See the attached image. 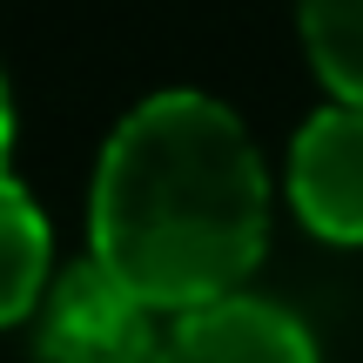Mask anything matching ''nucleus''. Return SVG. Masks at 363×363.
Here are the masks:
<instances>
[{
	"mask_svg": "<svg viewBox=\"0 0 363 363\" xmlns=\"http://www.w3.org/2000/svg\"><path fill=\"white\" fill-rule=\"evenodd\" d=\"M269 249V169L235 108L169 88L115 121L88 189V256L162 316L229 296Z\"/></svg>",
	"mask_w": 363,
	"mask_h": 363,
	"instance_id": "obj_1",
	"label": "nucleus"
},
{
	"mask_svg": "<svg viewBox=\"0 0 363 363\" xmlns=\"http://www.w3.org/2000/svg\"><path fill=\"white\" fill-rule=\"evenodd\" d=\"M34 316V363H162V343H169L155 330L162 310L142 303L128 283H115L94 256L54 276Z\"/></svg>",
	"mask_w": 363,
	"mask_h": 363,
	"instance_id": "obj_2",
	"label": "nucleus"
},
{
	"mask_svg": "<svg viewBox=\"0 0 363 363\" xmlns=\"http://www.w3.org/2000/svg\"><path fill=\"white\" fill-rule=\"evenodd\" d=\"M289 208L310 235L357 249L363 242V101H330L289 142Z\"/></svg>",
	"mask_w": 363,
	"mask_h": 363,
	"instance_id": "obj_3",
	"label": "nucleus"
},
{
	"mask_svg": "<svg viewBox=\"0 0 363 363\" xmlns=\"http://www.w3.org/2000/svg\"><path fill=\"white\" fill-rule=\"evenodd\" d=\"M162 363H323V357H316V337L283 303L229 289L195 310H175Z\"/></svg>",
	"mask_w": 363,
	"mask_h": 363,
	"instance_id": "obj_4",
	"label": "nucleus"
},
{
	"mask_svg": "<svg viewBox=\"0 0 363 363\" xmlns=\"http://www.w3.org/2000/svg\"><path fill=\"white\" fill-rule=\"evenodd\" d=\"M54 283V229L40 202L0 169V330L27 323Z\"/></svg>",
	"mask_w": 363,
	"mask_h": 363,
	"instance_id": "obj_5",
	"label": "nucleus"
},
{
	"mask_svg": "<svg viewBox=\"0 0 363 363\" xmlns=\"http://www.w3.org/2000/svg\"><path fill=\"white\" fill-rule=\"evenodd\" d=\"M296 21L323 88L363 101V0H296Z\"/></svg>",
	"mask_w": 363,
	"mask_h": 363,
	"instance_id": "obj_6",
	"label": "nucleus"
},
{
	"mask_svg": "<svg viewBox=\"0 0 363 363\" xmlns=\"http://www.w3.org/2000/svg\"><path fill=\"white\" fill-rule=\"evenodd\" d=\"M7 148H13V101H7V81H0V169H7Z\"/></svg>",
	"mask_w": 363,
	"mask_h": 363,
	"instance_id": "obj_7",
	"label": "nucleus"
}]
</instances>
